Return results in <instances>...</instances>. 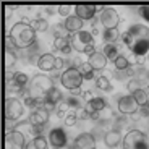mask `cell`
<instances>
[{"instance_id":"53","label":"cell","mask_w":149,"mask_h":149,"mask_svg":"<svg viewBox=\"0 0 149 149\" xmlns=\"http://www.w3.org/2000/svg\"><path fill=\"white\" fill-rule=\"evenodd\" d=\"M144 91H146V94H148V96H149V84L146 86V89H144Z\"/></svg>"},{"instance_id":"35","label":"cell","mask_w":149,"mask_h":149,"mask_svg":"<svg viewBox=\"0 0 149 149\" xmlns=\"http://www.w3.org/2000/svg\"><path fill=\"white\" fill-rule=\"evenodd\" d=\"M138 89H141V83H139L136 78H131L130 83H128V91L133 94L134 91H138Z\"/></svg>"},{"instance_id":"54","label":"cell","mask_w":149,"mask_h":149,"mask_svg":"<svg viewBox=\"0 0 149 149\" xmlns=\"http://www.w3.org/2000/svg\"><path fill=\"white\" fill-rule=\"evenodd\" d=\"M54 149H62V148H54Z\"/></svg>"},{"instance_id":"27","label":"cell","mask_w":149,"mask_h":149,"mask_svg":"<svg viewBox=\"0 0 149 149\" xmlns=\"http://www.w3.org/2000/svg\"><path fill=\"white\" fill-rule=\"evenodd\" d=\"M102 37H104L105 44H115V41L120 37V33H118V29H104Z\"/></svg>"},{"instance_id":"31","label":"cell","mask_w":149,"mask_h":149,"mask_svg":"<svg viewBox=\"0 0 149 149\" xmlns=\"http://www.w3.org/2000/svg\"><path fill=\"white\" fill-rule=\"evenodd\" d=\"M31 26L36 29V33H41V31H45L49 28V23H47L45 18H37V19H34V21L31 23Z\"/></svg>"},{"instance_id":"23","label":"cell","mask_w":149,"mask_h":149,"mask_svg":"<svg viewBox=\"0 0 149 149\" xmlns=\"http://www.w3.org/2000/svg\"><path fill=\"white\" fill-rule=\"evenodd\" d=\"M44 101L52 102V104L58 105L60 102L63 101V94H62V93L58 91V88H55V86H54L52 89H50V91L47 93V96H45V99H44Z\"/></svg>"},{"instance_id":"11","label":"cell","mask_w":149,"mask_h":149,"mask_svg":"<svg viewBox=\"0 0 149 149\" xmlns=\"http://www.w3.org/2000/svg\"><path fill=\"white\" fill-rule=\"evenodd\" d=\"M138 110V104L134 102L131 96H120L118 97V112L122 115H131Z\"/></svg>"},{"instance_id":"22","label":"cell","mask_w":149,"mask_h":149,"mask_svg":"<svg viewBox=\"0 0 149 149\" xmlns=\"http://www.w3.org/2000/svg\"><path fill=\"white\" fill-rule=\"evenodd\" d=\"M102 54L105 55V58H107V60L115 62L117 57L120 55L118 45H117V44H105V45H104V52H102Z\"/></svg>"},{"instance_id":"44","label":"cell","mask_w":149,"mask_h":149,"mask_svg":"<svg viewBox=\"0 0 149 149\" xmlns=\"http://www.w3.org/2000/svg\"><path fill=\"white\" fill-rule=\"evenodd\" d=\"M115 78L117 79H127L128 78V74H127V70H123V71H120V70H117V73H115Z\"/></svg>"},{"instance_id":"28","label":"cell","mask_w":149,"mask_h":149,"mask_svg":"<svg viewBox=\"0 0 149 149\" xmlns=\"http://www.w3.org/2000/svg\"><path fill=\"white\" fill-rule=\"evenodd\" d=\"M78 70H79V73L83 74V79H94L96 78V76H94V70L89 63H81L78 67Z\"/></svg>"},{"instance_id":"25","label":"cell","mask_w":149,"mask_h":149,"mask_svg":"<svg viewBox=\"0 0 149 149\" xmlns=\"http://www.w3.org/2000/svg\"><path fill=\"white\" fill-rule=\"evenodd\" d=\"M131 97L134 99V102H136V104H138L139 107L149 102V96L146 94V91L143 89V88H141V89H138V91H134V93L131 94Z\"/></svg>"},{"instance_id":"46","label":"cell","mask_w":149,"mask_h":149,"mask_svg":"<svg viewBox=\"0 0 149 149\" xmlns=\"http://www.w3.org/2000/svg\"><path fill=\"white\" fill-rule=\"evenodd\" d=\"M94 52H96V44H94V42L84 49V54H88V55H91V54H94Z\"/></svg>"},{"instance_id":"37","label":"cell","mask_w":149,"mask_h":149,"mask_svg":"<svg viewBox=\"0 0 149 149\" xmlns=\"http://www.w3.org/2000/svg\"><path fill=\"white\" fill-rule=\"evenodd\" d=\"M76 122H78V117H76V113H74V112H71L70 115L65 118V125H67V127H74V125H76Z\"/></svg>"},{"instance_id":"9","label":"cell","mask_w":149,"mask_h":149,"mask_svg":"<svg viewBox=\"0 0 149 149\" xmlns=\"http://www.w3.org/2000/svg\"><path fill=\"white\" fill-rule=\"evenodd\" d=\"M70 149H96V138L93 133H81L76 136Z\"/></svg>"},{"instance_id":"26","label":"cell","mask_w":149,"mask_h":149,"mask_svg":"<svg viewBox=\"0 0 149 149\" xmlns=\"http://www.w3.org/2000/svg\"><path fill=\"white\" fill-rule=\"evenodd\" d=\"M54 36H55V39H71L73 34L68 33L63 24H55L54 26Z\"/></svg>"},{"instance_id":"42","label":"cell","mask_w":149,"mask_h":149,"mask_svg":"<svg viewBox=\"0 0 149 149\" xmlns=\"http://www.w3.org/2000/svg\"><path fill=\"white\" fill-rule=\"evenodd\" d=\"M139 113H141V117H149V102L139 107Z\"/></svg>"},{"instance_id":"32","label":"cell","mask_w":149,"mask_h":149,"mask_svg":"<svg viewBox=\"0 0 149 149\" xmlns=\"http://www.w3.org/2000/svg\"><path fill=\"white\" fill-rule=\"evenodd\" d=\"M16 60H18V57H16V54L13 52V50H7V52H5V67L7 68L13 67V65L16 63Z\"/></svg>"},{"instance_id":"2","label":"cell","mask_w":149,"mask_h":149,"mask_svg":"<svg viewBox=\"0 0 149 149\" xmlns=\"http://www.w3.org/2000/svg\"><path fill=\"white\" fill-rule=\"evenodd\" d=\"M54 88V81L50 76H45V74H36L33 76V81H31L29 88H28V94L29 97H33L34 101H39L42 104L47 96V93Z\"/></svg>"},{"instance_id":"13","label":"cell","mask_w":149,"mask_h":149,"mask_svg":"<svg viewBox=\"0 0 149 149\" xmlns=\"http://www.w3.org/2000/svg\"><path fill=\"white\" fill-rule=\"evenodd\" d=\"M96 13H97L96 5H76V7H74V15L78 16L79 19H83V21L93 19Z\"/></svg>"},{"instance_id":"51","label":"cell","mask_w":149,"mask_h":149,"mask_svg":"<svg viewBox=\"0 0 149 149\" xmlns=\"http://www.w3.org/2000/svg\"><path fill=\"white\" fill-rule=\"evenodd\" d=\"M91 120H101V112H94V113H91Z\"/></svg>"},{"instance_id":"4","label":"cell","mask_w":149,"mask_h":149,"mask_svg":"<svg viewBox=\"0 0 149 149\" xmlns=\"http://www.w3.org/2000/svg\"><path fill=\"white\" fill-rule=\"evenodd\" d=\"M60 83L63 84V88H67L68 91H73V89H78L81 88V83H83V74L79 73L78 67H68L67 71H63V74L60 76Z\"/></svg>"},{"instance_id":"52","label":"cell","mask_w":149,"mask_h":149,"mask_svg":"<svg viewBox=\"0 0 149 149\" xmlns=\"http://www.w3.org/2000/svg\"><path fill=\"white\" fill-rule=\"evenodd\" d=\"M70 93H71V96H73V97H76V96H81V89H79V88H78V89H73V91H70Z\"/></svg>"},{"instance_id":"5","label":"cell","mask_w":149,"mask_h":149,"mask_svg":"<svg viewBox=\"0 0 149 149\" xmlns=\"http://www.w3.org/2000/svg\"><path fill=\"white\" fill-rule=\"evenodd\" d=\"M94 42V36L88 31H78V33H74L70 39V44L71 47L76 50V52H84V49L88 47L89 44Z\"/></svg>"},{"instance_id":"49","label":"cell","mask_w":149,"mask_h":149,"mask_svg":"<svg viewBox=\"0 0 149 149\" xmlns=\"http://www.w3.org/2000/svg\"><path fill=\"white\" fill-rule=\"evenodd\" d=\"M146 63V57H141V55H136V65H139V67H143V65Z\"/></svg>"},{"instance_id":"3","label":"cell","mask_w":149,"mask_h":149,"mask_svg":"<svg viewBox=\"0 0 149 149\" xmlns=\"http://www.w3.org/2000/svg\"><path fill=\"white\" fill-rule=\"evenodd\" d=\"M123 149H149L148 136L141 130H130L123 138Z\"/></svg>"},{"instance_id":"30","label":"cell","mask_w":149,"mask_h":149,"mask_svg":"<svg viewBox=\"0 0 149 149\" xmlns=\"http://www.w3.org/2000/svg\"><path fill=\"white\" fill-rule=\"evenodd\" d=\"M113 63H115V68H117V70H120V71L127 70V68L130 67V63H128V58H127V55H125V54H120Z\"/></svg>"},{"instance_id":"15","label":"cell","mask_w":149,"mask_h":149,"mask_svg":"<svg viewBox=\"0 0 149 149\" xmlns=\"http://www.w3.org/2000/svg\"><path fill=\"white\" fill-rule=\"evenodd\" d=\"M134 41H141V39H149V28L144 24H133L127 31Z\"/></svg>"},{"instance_id":"40","label":"cell","mask_w":149,"mask_h":149,"mask_svg":"<svg viewBox=\"0 0 149 149\" xmlns=\"http://www.w3.org/2000/svg\"><path fill=\"white\" fill-rule=\"evenodd\" d=\"M42 130H44V125H37V127H31V133L34 136H42Z\"/></svg>"},{"instance_id":"1","label":"cell","mask_w":149,"mask_h":149,"mask_svg":"<svg viewBox=\"0 0 149 149\" xmlns=\"http://www.w3.org/2000/svg\"><path fill=\"white\" fill-rule=\"evenodd\" d=\"M8 36L11 37L16 49H29L36 42V29L29 23H23V21L16 23L10 29Z\"/></svg>"},{"instance_id":"16","label":"cell","mask_w":149,"mask_h":149,"mask_svg":"<svg viewBox=\"0 0 149 149\" xmlns=\"http://www.w3.org/2000/svg\"><path fill=\"white\" fill-rule=\"evenodd\" d=\"M88 63L93 67V70H104L105 65H107V58L102 52H94L89 55V60H88Z\"/></svg>"},{"instance_id":"43","label":"cell","mask_w":149,"mask_h":149,"mask_svg":"<svg viewBox=\"0 0 149 149\" xmlns=\"http://www.w3.org/2000/svg\"><path fill=\"white\" fill-rule=\"evenodd\" d=\"M63 65H65V60L62 58V57H57V58H55V70L57 71L62 70V68H63Z\"/></svg>"},{"instance_id":"33","label":"cell","mask_w":149,"mask_h":149,"mask_svg":"<svg viewBox=\"0 0 149 149\" xmlns=\"http://www.w3.org/2000/svg\"><path fill=\"white\" fill-rule=\"evenodd\" d=\"M67 110H70V104H68V101H65V99H63V101L57 105L55 113H57V117H58V118H62V117L65 115V112H67Z\"/></svg>"},{"instance_id":"29","label":"cell","mask_w":149,"mask_h":149,"mask_svg":"<svg viewBox=\"0 0 149 149\" xmlns=\"http://www.w3.org/2000/svg\"><path fill=\"white\" fill-rule=\"evenodd\" d=\"M96 86L101 91H105V93L112 91V84H110V81H109V78H105V76H102V74L99 76V78H96Z\"/></svg>"},{"instance_id":"50","label":"cell","mask_w":149,"mask_h":149,"mask_svg":"<svg viewBox=\"0 0 149 149\" xmlns=\"http://www.w3.org/2000/svg\"><path fill=\"white\" fill-rule=\"evenodd\" d=\"M139 118H141V113H139V110H136V112H133V113H131V120H133V122H138Z\"/></svg>"},{"instance_id":"18","label":"cell","mask_w":149,"mask_h":149,"mask_svg":"<svg viewBox=\"0 0 149 149\" xmlns=\"http://www.w3.org/2000/svg\"><path fill=\"white\" fill-rule=\"evenodd\" d=\"M107 107V104H105V101L102 99V97H93L91 101H88L84 104V109L88 110V113H94V112H102L104 109Z\"/></svg>"},{"instance_id":"7","label":"cell","mask_w":149,"mask_h":149,"mask_svg":"<svg viewBox=\"0 0 149 149\" xmlns=\"http://www.w3.org/2000/svg\"><path fill=\"white\" fill-rule=\"evenodd\" d=\"M24 113V104L19 102L18 99H8L5 104V117L7 120H16Z\"/></svg>"},{"instance_id":"34","label":"cell","mask_w":149,"mask_h":149,"mask_svg":"<svg viewBox=\"0 0 149 149\" xmlns=\"http://www.w3.org/2000/svg\"><path fill=\"white\" fill-rule=\"evenodd\" d=\"M13 81H15L16 84H19V86H23V88H24V86L29 84V76H28L26 73H18V74H16V78L13 79Z\"/></svg>"},{"instance_id":"24","label":"cell","mask_w":149,"mask_h":149,"mask_svg":"<svg viewBox=\"0 0 149 149\" xmlns=\"http://www.w3.org/2000/svg\"><path fill=\"white\" fill-rule=\"evenodd\" d=\"M54 49L63 54H70L73 47L70 44V39H54Z\"/></svg>"},{"instance_id":"17","label":"cell","mask_w":149,"mask_h":149,"mask_svg":"<svg viewBox=\"0 0 149 149\" xmlns=\"http://www.w3.org/2000/svg\"><path fill=\"white\" fill-rule=\"evenodd\" d=\"M83 24H84V21H83V19H79L76 15H70L67 19H65L63 26L67 28L68 33L74 34V33H78V31H83Z\"/></svg>"},{"instance_id":"8","label":"cell","mask_w":149,"mask_h":149,"mask_svg":"<svg viewBox=\"0 0 149 149\" xmlns=\"http://www.w3.org/2000/svg\"><path fill=\"white\" fill-rule=\"evenodd\" d=\"M5 149H26L24 136L19 131H7L5 134Z\"/></svg>"},{"instance_id":"41","label":"cell","mask_w":149,"mask_h":149,"mask_svg":"<svg viewBox=\"0 0 149 149\" xmlns=\"http://www.w3.org/2000/svg\"><path fill=\"white\" fill-rule=\"evenodd\" d=\"M70 11H71V8L70 7H67V5H63V7H58V15H62V16H70Z\"/></svg>"},{"instance_id":"19","label":"cell","mask_w":149,"mask_h":149,"mask_svg":"<svg viewBox=\"0 0 149 149\" xmlns=\"http://www.w3.org/2000/svg\"><path fill=\"white\" fill-rule=\"evenodd\" d=\"M130 52H133L134 55L146 57L149 54V39H141V41H134V44L131 45Z\"/></svg>"},{"instance_id":"6","label":"cell","mask_w":149,"mask_h":149,"mask_svg":"<svg viewBox=\"0 0 149 149\" xmlns=\"http://www.w3.org/2000/svg\"><path fill=\"white\" fill-rule=\"evenodd\" d=\"M99 19H101V23L104 24L105 29H117V26L120 24L118 13H117L115 8H110V7H107V8L102 10L101 18H99Z\"/></svg>"},{"instance_id":"47","label":"cell","mask_w":149,"mask_h":149,"mask_svg":"<svg viewBox=\"0 0 149 149\" xmlns=\"http://www.w3.org/2000/svg\"><path fill=\"white\" fill-rule=\"evenodd\" d=\"M81 97L84 99L86 102H88V101H91V99H93V93H91V91H84V93L81 94Z\"/></svg>"},{"instance_id":"14","label":"cell","mask_w":149,"mask_h":149,"mask_svg":"<svg viewBox=\"0 0 149 149\" xmlns=\"http://www.w3.org/2000/svg\"><path fill=\"white\" fill-rule=\"evenodd\" d=\"M55 58L54 54H41L37 58V67L42 71H52L55 70Z\"/></svg>"},{"instance_id":"21","label":"cell","mask_w":149,"mask_h":149,"mask_svg":"<svg viewBox=\"0 0 149 149\" xmlns=\"http://www.w3.org/2000/svg\"><path fill=\"white\" fill-rule=\"evenodd\" d=\"M26 149H49V143L44 136H34L26 144Z\"/></svg>"},{"instance_id":"48","label":"cell","mask_w":149,"mask_h":149,"mask_svg":"<svg viewBox=\"0 0 149 149\" xmlns=\"http://www.w3.org/2000/svg\"><path fill=\"white\" fill-rule=\"evenodd\" d=\"M11 13H13V8H11V5H5V18H10Z\"/></svg>"},{"instance_id":"20","label":"cell","mask_w":149,"mask_h":149,"mask_svg":"<svg viewBox=\"0 0 149 149\" xmlns=\"http://www.w3.org/2000/svg\"><path fill=\"white\" fill-rule=\"evenodd\" d=\"M104 141L107 148H117V146L122 143V133L118 130H110L105 133L104 136Z\"/></svg>"},{"instance_id":"12","label":"cell","mask_w":149,"mask_h":149,"mask_svg":"<svg viewBox=\"0 0 149 149\" xmlns=\"http://www.w3.org/2000/svg\"><path fill=\"white\" fill-rule=\"evenodd\" d=\"M67 133H65L63 128H54L49 133V143L54 146V148H65L67 146Z\"/></svg>"},{"instance_id":"36","label":"cell","mask_w":149,"mask_h":149,"mask_svg":"<svg viewBox=\"0 0 149 149\" xmlns=\"http://www.w3.org/2000/svg\"><path fill=\"white\" fill-rule=\"evenodd\" d=\"M136 13H138L139 16H143L146 21H149V5H144V7L136 8Z\"/></svg>"},{"instance_id":"38","label":"cell","mask_w":149,"mask_h":149,"mask_svg":"<svg viewBox=\"0 0 149 149\" xmlns=\"http://www.w3.org/2000/svg\"><path fill=\"white\" fill-rule=\"evenodd\" d=\"M74 113H76V117H78L79 120H88V118H91V115L88 113V110H86V109H83V107H79L78 110L74 112Z\"/></svg>"},{"instance_id":"45","label":"cell","mask_w":149,"mask_h":149,"mask_svg":"<svg viewBox=\"0 0 149 149\" xmlns=\"http://www.w3.org/2000/svg\"><path fill=\"white\" fill-rule=\"evenodd\" d=\"M125 55H127V58H128V63H130V65H136V55H134L133 52L125 54Z\"/></svg>"},{"instance_id":"39","label":"cell","mask_w":149,"mask_h":149,"mask_svg":"<svg viewBox=\"0 0 149 149\" xmlns=\"http://www.w3.org/2000/svg\"><path fill=\"white\" fill-rule=\"evenodd\" d=\"M123 42H125V45H128V49H131V45L134 44V39L128 33H125L123 34Z\"/></svg>"},{"instance_id":"10","label":"cell","mask_w":149,"mask_h":149,"mask_svg":"<svg viewBox=\"0 0 149 149\" xmlns=\"http://www.w3.org/2000/svg\"><path fill=\"white\" fill-rule=\"evenodd\" d=\"M49 115H50V112H47L44 107H37V109H34L33 112H31V115H29V125L31 127H37V125H47V122H49Z\"/></svg>"}]
</instances>
